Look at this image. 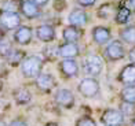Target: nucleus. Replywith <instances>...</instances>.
<instances>
[{"mask_svg":"<svg viewBox=\"0 0 135 126\" xmlns=\"http://www.w3.org/2000/svg\"><path fill=\"white\" fill-rule=\"evenodd\" d=\"M43 59L37 55H30L26 56L21 63V73L25 78L29 80H36L37 77L43 73Z\"/></svg>","mask_w":135,"mask_h":126,"instance_id":"1","label":"nucleus"},{"mask_svg":"<svg viewBox=\"0 0 135 126\" xmlns=\"http://www.w3.org/2000/svg\"><path fill=\"white\" fill-rule=\"evenodd\" d=\"M127 50L124 47V43L121 40H113L105 47L103 50V56L110 62H117L121 61L127 56Z\"/></svg>","mask_w":135,"mask_h":126,"instance_id":"2","label":"nucleus"},{"mask_svg":"<svg viewBox=\"0 0 135 126\" xmlns=\"http://www.w3.org/2000/svg\"><path fill=\"white\" fill-rule=\"evenodd\" d=\"M83 70L85 74L90 77H98L101 75L103 70V61L97 53H88L83 59Z\"/></svg>","mask_w":135,"mask_h":126,"instance_id":"3","label":"nucleus"},{"mask_svg":"<svg viewBox=\"0 0 135 126\" xmlns=\"http://www.w3.org/2000/svg\"><path fill=\"white\" fill-rule=\"evenodd\" d=\"M99 89H101L99 81H98L95 77H85V78H83L77 85L79 93L85 99L95 97V96L99 93Z\"/></svg>","mask_w":135,"mask_h":126,"instance_id":"4","label":"nucleus"},{"mask_svg":"<svg viewBox=\"0 0 135 126\" xmlns=\"http://www.w3.org/2000/svg\"><path fill=\"white\" fill-rule=\"evenodd\" d=\"M101 122L103 126H124L126 117L119 108H106L101 115Z\"/></svg>","mask_w":135,"mask_h":126,"instance_id":"5","label":"nucleus"},{"mask_svg":"<svg viewBox=\"0 0 135 126\" xmlns=\"http://www.w3.org/2000/svg\"><path fill=\"white\" fill-rule=\"evenodd\" d=\"M21 15L20 13L13 11H2L0 13V26L6 30H15L21 26Z\"/></svg>","mask_w":135,"mask_h":126,"instance_id":"6","label":"nucleus"},{"mask_svg":"<svg viewBox=\"0 0 135 126\" xmlns=\"http://www.w3.org/2000/svg\"><path fill=\"white\" fill-rule=\"evenodd\" d=\"M58 70L61 75L65 77V78H75L79 75L80 67H79L76 59H62L58 63Z\"/></svg>","mask_w":135,"mask_h":126,"instance_id":"7","label":"nucleus"},{"mask_svg":"<svg viewBox=\"0 0 135 126\" xmlns=\"http://www.w3.org/2000/svg\"><path fill=\"white\" fill-rule=\"evenodd\" d=\"M35 85L37 91L41 93H50L52 89L57 86V81H55L54 75L50 73H41L37 78L35 80Z\"/></svg>","mask_w":135,"mask_h":126,"instance_id":"8","label":"nucleus"},{"mask_svg":"<svg viewBox=\"0 0 135 126\" xmlns=\"http://www.w3.org/2000/svg\"><path fill=\"white\" fill-rule=\"evenodd\" d=\"M54 100L58 106L64 107V108H70V107L75 106V101H76L73 92L69 91V89H66V88L58 89V91L54 93Z\"/></svg>","mask_w":135,"mask_h":126,"instance_id":"9","label":"nucleus"},{"mask_svg":"<svg viewBox=\"0 0 135 126\" xmlns=\"http://www.w3.org/2000/svg\"><path fill=\"white\" fill-rule=\"evenodd\" d=\"M91 37L97 45H108L112 40V30L106 26H94L91 30Z\"/></svg>","mask_w":135,"mask_h":126,"instance_id":"10","label":"nucleus"},{"mask_svg":"<svg viewBox=\"0 0 135 126\" xmlns=\"http://www.w3.org/2000/svg\"><path fill=\"white\" fill-rule=\"evenodd\" d=\"M80 55V47L77 43H62L58 45V56L62 59H76Z\"/></svg>","mask_w":135,"mask_h":126,"instance_id":"11","label":"nucleus"},{"mask_svg":"<svg viewBox=\"0 0 135 126\" xmlns=\"http://www.w3.org/2000/svg\"><path fill=\"white\" fill-rule=\"evenodd\" d=\"M13 39L17 44L20 45H28L30 44V41L33 39V30L30 26H25V25H21L18 29L14 30L13 34Z\"/></svg>","mask_w":135,"mask_h":126,"instance_id":"12","label":"nucleus"},{"mask_svg":"<svg viewBox=\"0 0 135 126\" xmlns=\"http://www.w3.org/2000/svg\"><path fill=\"white\" fill-rule=\"evenodd\" d=\"M117 81L123 84L124 86L135 85V63H128L120 70L117 75Z\"/></svg>","mask_w":135,"mask_h":126,"instance_id":"13","label":"nucleus"},{"mask_svg":"<svg viewBox=\"0 0 135 126\" xmlns=\"http://www.w3.org/2000/svg\"><path fill=\"white\" fill-rule=\"evenodd\" d=\"M55 28L52 25H40L36 28V37L43 43H52L55 40Z\"/></svg>","mask_w":135,"mask_h":126,"instance_id":"14","label":"nucleus"},{"mask_svg":"<svg viewBox=\"0 0 135 126\" xmlns=\"http://www.w3.org/2000/svg\"><path fill=\"white\" fill-rule=\"evenodd\" d=\"M68 21H69L70 25L73 26H77V28H81L85 26L88 22V14L85 13L84 10L81 8H75L70 11L69 17H68Z\"/></svg>","mask_w":135,"mask_h":126,"instance_id":"15","label":"nucleus"},{"mask_svg":"<svg viewBox=\"0 0 135 126\" xmlns=\"http://www.w3.org/2000/svg\"><path fill=\"white\" fill-rule=\"evenodd\" d=\"M21 14L28 19H35L40 15V7L32 0H23L21 3Z\"/></svg>","mask_w":135,"mask_h":126,"instance_id":"16","label":"nucleus"},{"mask_svg":"<svg viewBox=\"0 0 135 126\" xmlns=\"http://www.w3.org/2000/svg\"><path fill=\"white\" fill-rule=\"evenodd\" d=\"M81 36H83V33L80 30V28L73 26V25L64 28V30H62V39L66 43H79Z\"/></svg>","mask_w":135,"mask_h":126,"instance_id":"17","label":"nucleus"},{"mask_svg":"<svg viewBox=\"0 0 135 126\" xmlns=\"http://www.w3.org/2000/svg\"><path fill=\"white\" fill-rule=\"evenodd\" d=\"M13 97L18 106H26L32 101V92L25 86H20L13 92Z\"/></svg>","mask_w":135,"mask_h":126,"instance_id":"18","label":"nucleus"},{"mask_svg":"<svg viewBox=\"0 0 135 126\" xmlns=\"http://www.w3.org/2000/svg\"><path fill=\"white\" fill-rule=\"evenodd\" d=\"M119 36H120V40L123 41V43L135 45V25L124 26L119 32Z\"/></svg>","mask_w":135,"mask_h":126,"instance_id":"19","label":"nucleus"},{"mask_svg":"<svg viewBox=\"0 0 135 126\" xmlns=\"http://www.w3.org/2000/svg\"><path fill=\"white\" fill-rule=\"evenodd\" d=\"M131 8L128 7H120L117 11H116V15H114V22L117 23V25H126V23L130 21L131 18Z\"/></svg>","mask_w":135,"mask_h":126,"instance_id":"20","label":"nucleus"},{"mask_svg":"<svg viewBox=\"0 0 135 126\" xmlns=\"http://www.w3.org/2000/svg\"><path fill=\"white\" fill-rule=\"evenodd\" d=\"M120 99L126 103L135 104V85H127L120 91Z\"/></svg>","mask_w":135,"mask_h":126,"instance_id":"21","label":"nucleus"},{"mask_svg":"<svg viewBox=\"0 0 135 126\" xmlns=\"http://www.w3.org/2000/svg\"><path fill=\"white\" fill-rule=\"evenodd\" d=\"M25 58L26 56H25V53H23V51H20V50H15V48H14L13 52H11L10 55L6 58V61H7V63L11 64V66H18V64L21 66L22 61Z\"/></svg>","mask_w":135,"mask_h":126,"instance_id":"22","label":"nucleus"},{"mask_svg":"<svg viewBox=\"0 0 135 126\" xmlns=\"http://www.w3.org/2000/svg\"><path fill=\"white\" fill-rule=\"evenodd\" d=\"M113 14H114V7H113L112 3L102 4L97 11V15H98V18H101V19H109Z\"/></svg>","mask_w":135,"mask_h":126,"instance_id":"23","label":"nucleus"},{"mask_svg":"<svg viewBox=\"0 0 135 126\" xmlns=\"http://www.w3.org/2000/svg\"><path fill=\"white\" fill-rule=\"evenodd\" d=\"M13 44H11V41L7 39V37H3L0 39V58H7L11 52H13Z\"/></svg>","mask_w":135,"mask_h":126,"instance_id":"24","label":"nucleus"},{"mask_svg":"<svg viewBox=\"0 0 135 126\" xmlns=\"http://www.w3.org/2000/svg\"><path fill=\"white\" fill-rule=\"evenodd\" d=\"M119 110L123 112V115L126 118L134 119L135 118V104L134 103H126V101H121L119 106Z\"/></svg>","mask_w":135,"mask_h":126,"instance_id":"25","label":"nucleus"},{"mask_svg":"<svg viewBox=\"0 0 135 126\" xmlns=\"http://www.w3.org/2000/svg\"><path fill=\"white\" fill-rule=\"evenodd\" d=\"M43 56L47 61H55V58L58 56V47H52V45H47L43 50Z\"/></svg>","mask_w":135,"mask_h":126,"instance_id":"26","label":"nucleus"},{"mask_svg":"<svg viewBox=\"0 0 135 126\" xmlns=\"http://www.w3.org/2000/svg\"><path fill=\"white\" fill-rule=\"evenodd\" d=\"M75 126H98V123H97L95 119L91 118L90 115H83L76 121Z\"/></svg>","mask_w":135,"mask_h":126,"instance_id":"27","label":"nucleus"},{"mask_svg":"<svg viewBox=\"0 0 135 126\" xmlns=\"http://www.w3.org/2000/svg\"><path fill=\"white\" fill-rule=\"evenodd\" d=\"M21 8V4H18L15 0H6L2 6V11H13V13H18V10Z\"/></svg>","mask_w":135,"mask_h":126,"instance_id":"28","label":"nucleus"},{"mask_svg":"<svg viewBox=\"0 0 135 126\" xmlns=\"http://www.w3.org/2000/svg\"><path fill=\"white\" fill-rule=\"evenodd\" d=\"M76 2H77L79 6H81L84 8H88V7H93L97 0H76Z\"/></svg>","mask_w":135,"mask_h":126,"instance_id":"29","label":"nucleus"},{"mask_svg":"<svg viewBox=\"0 0 135 126\" xmlns=\"http://www.w3.org/2000/svg\"><path fill=\"white\" fill-rule=\"evenodd\" d=\"M8 126H28V122L23 121V119H21V118H15V119H13V121L8 123Z\"/></svg>","mask_w":135,"mask_h":126,"instance_id":"30","label":"nucleus"},{"mask_svg":"<svg viewBox=\"0 0 135 126\" xmlns=\"http://www.w3.org/2000/svg\"><path fill=\"white\" fill-rule=\"evenodd\" d=\"M127 56H128V59H130V63H135V45H132V47L130 48V51H128Z\"/></svg>","mask_w":135,"mask_h":126,"instance_id":"31","label":"nucleus"},{"mask_svg":"<svg viewBox=\"0 0 135 126\" xmlns=\"http://www.w3.org/2000/svg\"><path fill=\"white\" fill-rule=\"evenodd\" d=\"M33 3H36L39 6V7H44V6H47L48 4V2H50V0H32Z\"/></svg>","mask_w":135,"mask_h":126,"instance_id":"32","label":"nucleus"},{"mask_svg":"<svg viewBox=\"0 0 135 126\" xmlns=\"http://www.w3.org/2000/svg\"><path fill=\"white\" fill-rule=\"evenodd\" d=\"M130 2V6H131V10L135 11V0H128Z\"/></svg>","mask_w":135,"mask_h":126,"instance_id":"33","label":"nucleus"},{"mask_svg":"<svg viewBox=\"0 0 135 126\" xmlns=\"http://www.w3.org/2000/svg\"><path fill=\"white\" fill-rule=\"evenodd\" d=\"M44 126H59V125H58L57 122H47Z\"/></svg>","mask_w":135,"mask_h":126,"instance_id":"34","label":"nucleus"},{"mask_svg":"<svg viewBox=\"0 0 135 126\" xmlns=\"http://www.w3.org/2000/svg\"><path fill=\"white\" fill-rule=\"evenodd\" d=\"M0 126H8V123L6 122L4 119H2V118H0Z\"/></svg>","mask_w":135,"mask_h":126,"instance_id":"35","label":"nucleus"},{"mask_svg":"<svg viewBox=\"0 0 135 126\" xmlns=\"http://www.w3.org/2000/svg\"><path fill=\"white\" fill-rule=\"evenodd\" d=\"M2 91H3V81L0 80V92H2Z\"/></svg>","mask_w":135,"mask_h":126,"instance_id":"36","label":"nucleus"},{"mask_svg":"<svg viewBox=\"0 0 135 126\" xmlns=\"http://www.w3.org/2000/svg\"><path fill=\"white\" fill-rule=\"evenodd\" d=\"M131 126H135V118L131 119Z\"/></svg>","mask_w":135,"mask_h":126,"instance_id":"37","label":"nucleus"}]
</instances>
